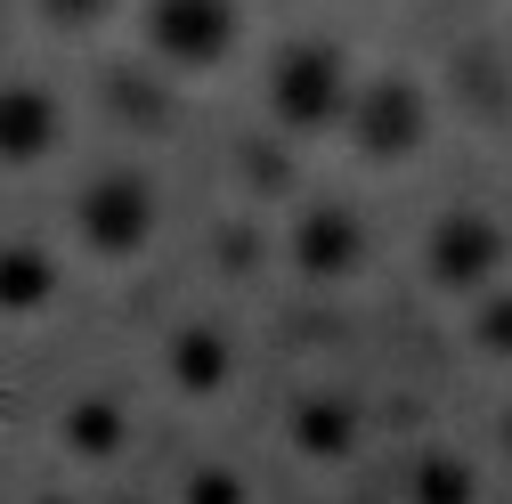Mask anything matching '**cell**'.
Wrapping results in <instances>:
<instances>
[{"mask_svg": "<svg viewBox=\"0 0 512 504\" xmlns=\"http://www.w3.org/2000/svg\"><path fill=\"white\" fill-rule=\"evenodd\" d=\"M350 90H358L350 49L326 41V33H301V41H285L269 57V114L285 122V131H301V139L334 131V122L350 114Z\"/></svg>", "mask_w": 512, "mask_h": 504, "instance_id": "1", "label": "cell"}, {"mask_svg": "<svg viewBox=\"0 0 512 504\" xmlns=\"http://www.w3.org/2000/svg\"><path fill=\"white\" fill-rule=\"evenodd\" d=\"M342 131H350V147H358L366 163H407V155H423V139H431V90H423L415 74H366V82L350 90Z\"/></svg>", "mask_w": 512, "mask_h": 504, "instance_id": "2", "label": "cell"}, {"mask_svg": "<svg viewBox=\"0 0 512 504\" xmlns=\"http://www.w3.org/2000/svg\"><path fill=\"white\" fill-rule=\"evenodd\" d=\"M236 33H244L236 0H147V41H155L163 66H179V74L220 66V57L236 49Z\"/></svg>", "mask_w": 512, "mask_h": 504, "instance_id": "3", "label": "cell"}, {"mask_svg": "<svg viewBox=\"0 0 512 504\" xmlns=\"http://www.w3.org/2000/svg\"><path fill=\"white\" fill-rule=\"evenodd\" d=\"M504 261H512V236H504L488 212H447V220L431 228V244H423V269H431V285H447V293L496 285Z\"/></svg>", "mask_w": 512, "mask_h": 504, "instance_id": "4", "label": "cell"}, {"mask_svg": "<svg viewBox=\"0 0 512 504\" xmlns=\"http://www.w3.org/2000/svg\"><path fill=\"white\" fill-rule=\"evenodd\" d=\"M147 212H155V196H147V179H131V171H106L90 196H82V228H90V244H106V252L139 244V236H147Z\"/></svg>", "mask_w": 512, "mask_h": 504, "instance_id": "5", "label": "cell"}, {"mask_svg": "<svg viewBox=\"0 0 512 504\" xmlns=\"http://www.w3.org/2000/svg\"><path fill=\"white\" fill-rule=\"evenodd\" d=\"M293 261H301L309 277H350V269L366 261V228H358V212H342V204H317V212H301Z\"/></svg>", "mask_w": 512, "mask_h": 504, "instance_id": "6", "label": "cell"}, {"mask_svg": "<svg viewBox=\"0 0 512 504\" xmlns=\"http://www.w3.org/2000/svg\"><path fill=\"white\" fill-rule=\"evenodd\" d=\"M49 147H57V98L33 82H9L0 90V163H33Z\"/></svg>", "mask_w": 512, "mask_h": 504, "instance_id": "7", "label": "cell"}, {"mask_svg": "<svg viewBox=\"0 0 512 504\" xmlns=\"http://www.w3.org/2000/svg\"><path fill=\"white\" fill-rule=\"evenodd\" d=\"M415 496H423V504H472V472L439 456V464H423V480H415Z\"/></svg>", "mask_w": 512, "mask_h": 504, "instance_id": "8", "label": "cell"}, {"mask_svg": "<svg viewBox=\"0 0 512 504\" xmlns=\"http://www.w3.org/2000/svg\"><path fill=\"white\" fill-rule=\"evenodd\" d=\"M41 285H49L41 252H0V301H33Z\"/></svg>", "mask_w": 512, "mask_h": 504, "instance_id": "9", "label": "cell"}, {"mask_svg": "<svg viewBox=\"0 0 512 504\" xmlns=\"http://www.w3.org/2000/svg\"><path fill=\"white\" fill-rule=\"evenodd\" d=\"M480 342H488L496 358H512V285L480 301Z\"/></svg>", "mask_w": 512, "mask_h": 504, "instance_id": "10", "label": "cell"}, {"mask_svg": "<svg viewBox=\"0 0 512 504\" xmlns=\"http://www.w3.org/2000/svg\"><path fill=\"white\" fill-rule=\"evenodd\" d=\"M41 17H49V25H66V33H82V25L114 17V0H41Z\"/></svg>", "mask_w": 512, "mask_h": 504, "instance_id": "11", "label": "cell"}, {"mask_svg": "<svg viewBox=\"0 0 512 504\" xmlns=\"http://www.w3.org/2000/svg\"><path fill=\"white\" fill-rule=\"evenodd\" d=\"M342 439H350L342 399H317V407H309V448H342Z\"/></svg>", "mask_w": 512, "mask_h": 504, "instance_id": "12", "label": "cell"}, {"mask_svg": "<svg viewBox=\"0 0 512 504\" xmlns=\"http://www.w3.org/2000/svg\"><path fill=\"white\" fill-rule=\"evenodd\" d=\"M504 448H512V431H504Z\"/></svg>", "mask_w": 512, "mask_h": 504, "instance_id": "13", "label": "cell"}]
</instances>
